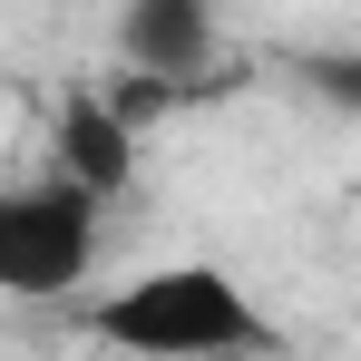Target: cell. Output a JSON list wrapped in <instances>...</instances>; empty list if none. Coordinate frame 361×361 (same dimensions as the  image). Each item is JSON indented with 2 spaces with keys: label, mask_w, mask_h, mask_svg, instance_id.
<instances>
[{
  "label": "cell",
  "mask_w": 361,
  "mask_h": 361,
  "mask_svg": "<svg viewBox=\"0 0 361 361\" xmlns=\"http://www.w3.org/2000/svg\"><path fill=\"white\" fill-rule=\"evenodd\" d=\"M98 342L118 352H147V361H235V352H274V322L254 312L225 264H147L127 274L118 293L88 312Z\"/></svg>",
  "instance_id": "obj_1"
},
{
  "label": "cell",
  "mask_w": 361,
  "mask_h": 361,
  "mask_svg": "<svg viewBox=\"0 0 361 361\" xmlns=\"http://www.w3.org/2000/svg\"><path fill=\"white\" fill-rule=\"evenodd\" d=\"M98 235H108V195H88L59 166L10 176L0 185V302H68L98 274Z\"/></svg>",
  "instance_id": "obj_2"
},
{
  "label": "cell",
  "mask_w": 361,
  "mask_h": 361,
  "mask_svg": "<svg viewBox=\"0 0 361 361\" xmlns=\"http://www.w3.org/2000/svg\"><path fill=\"white\" fill-rule=\"evenodd\" d=\"M225 49L215 0H118V59L157 88H195Z\"/></svg>",
  "instance_id": "obj_3"
},
{
  "label": "cell",
  "mask_w": 361,
  "mask_h": 361,
  "mask_svg": "<svg viewBox=\"0 0 361 361\" xmlns=\"http://www.w3.org/2000/svg\"><path fill=\"white\" fill-rule=\"evenodd\" d=\"M49 166L78 176L88 195H127V185H137V127L118 118V98H108V88H68V98H59Z\"/></svg>",
  "instance_id": "obj_4"
}]
</instances>
